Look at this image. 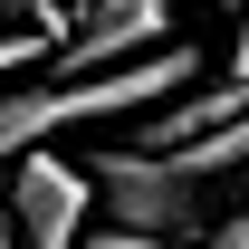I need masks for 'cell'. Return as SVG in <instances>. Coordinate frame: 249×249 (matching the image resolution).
Wrapping results in <instances>:
<instances>
[{"label": "cell", "mask_w": 249, "mask_h": 249, "mask_svg": "<svg viewBox=\"0 0 249 249\" xmlns=\"http://www.w3.org/2000/svg\"><path fill=\"white\" fill-rule=\"evenodd\" d=\"M87 173H96V211H106V230H144V240H173V249H192L201 230H211L201 182H192L173 154H144V144H96Z\"/></svg>", "instance_id": "cell-1"}, {"label": "cell", "mask_w": 249, "mask_h": 249, "mask_svg": "<svg viewBox=\"0 0 249 249\" xmlns=\"http://www.w3.org/2000/svg\"><path fill=\"white\" fill-rule=\"evenodd\" d=\"M10 220H19V249H87V211H96V173L87 163H58L48 144L10 163Z\"/></svg>", "instance_id": "cell-2"}, {"label": "cell", "mask_w": 249, "mask_h": 249, "mask_svg": "<svg viewBox=\"0 0 249 249\" xmlns=\"http://www.w3.org/2000/svg\"><path fill=\"white\" fill-rule=\"evenodd\" d=\"M173 10L163 0H96L87 19H77V38L58 48V77H106V67H134L154 58V48H173Z\"/></svg>", "instance_id": "cell-3"}, {"label": "cell", "mask_w": 249, "mask_h": 249, "mask_svg": "<svg viewBox=\"0 0 249 249\" xmlns=\"http://www.w3.org/2000/svg\"><path fill=\"white\" fill-rule=\"evenodd\" d=\"M38 58H58V38H48V29H29V38H0V77H29Z\"/></svg>", "instance_id": "cell-4"}, {"label": "cell", "mask_w": 249, "mask_h": 249, "mask_svg": "<svg viewBox=\"0 0 249 249\" xmlns=\"http://www.w3.org/2000/svg\"><path fill=\"white\" fill-rule=\"evenodd\" d=\"M192 249H249V211H230V220H211Z\"/></svg>", "instance_id": "cell-5"}, {"label": "cell", "mask_w": 249, "mask_h": 249, "mask_svg": "<svg viewBox=\"0 0 249 249\" xmlns=\"http://www.w3.org/2000/svg\"><path fill=\"white\" fill-rule=\"evenodd\" d=\"M87 249H173V240H144V230H87Z\"/></svg>", "instance_id": "cell-6"}, {"label": "cell", "mask_w": 249, "mask_h": 249, "mask_svg": "<svg viewBox=\"0 0 249 249\" xmlns=\"http://www.w3.org/2000/svg\"><path fill=\"white\" fill-rule=\"evenodd\" d=\"M0 249H19V220H10V201H0Z\"/></svg>", "instance_id": "cell-7"}]
</instances>
